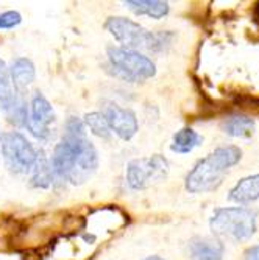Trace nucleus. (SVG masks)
Segmentation results:
<instances>
[{
  "instance_id": "1",
  "label": "nucleus",
  "mask_w": 259,
  "mask_h": 260,
  "mask_svg": "<svg viewBox=\"0 0 259 260\" xmlns=\"http://www.w3.org/2000/svg\"><path fill=\"white\" fill-rule=\"evenodd\" d=\"M55 182L80 185L99 167V153L86 136L81 119L70 115L64 123V134L50 156Z\"/></svg>"
},
{
  "instance_id": "2",
  "label": "nucleus",
  "mask_w": 259,
  "mask_h": 260,
  "mask_svg": "<svg viewBox=\"0 0 259 260\" xmlns=\"http://www.w3.org/2000/svg\"><path fill=\"white\" fill-rule=\"evenodd\" d=\"M242 150L236 145H225L216 148L206 157L200 159L191 172L186 175L184 187L189 193L214 192L222 185L228 170L239 164Z\"/></svg>"
},
{
  "instance_id": "3",
  "label": "nucleus",
  "mask_w": 259,
  "mask_h": 260,
  "mask_svg": "<svg viewBox=\"0 0 259 260\" xmlns=\"http://www.w3.org/2000/svg\"><path fill=\"white\" fill-rule=\"evenodd\" d=\"M211 232L216 239L248 242L257 231V210L250 207H219L209 218Z\"/></svg>"
},
{
  "instance_id": "4",
  "label": "nucleus",
  "mask_w": 259,
  "mask_h": 260,
  "mask_svg": "<svg viewBox=\"0 0 259 260\" xmlns=\"http://www.w3.org/2000/svg\"><path fill=\"white\" fill-rule=\"evenodd\" d=\"M106 55L112 74L124 81L142 83L156 75L155 62L139 50H128L117 45H111L108 47Z\"/></svg>"
},
{
  "instance_id": "5",
  "label": "nucleus",
  "mask_w": 259,
  "mask_h": 260,
  "mask_svg": "<svg viewBox=\"0 0 259 260\" xmlns=\"http://www.w3.org/2000/svg\"><path fill=\"white\" fill-rule=\"evenodd\" d=\"M0 154L7 167L16 175L30 173L38 159V150L20 131H7L0 134Z\"/></svg>"
},
{
  "instance_id": "6",
  "label": "nucleus",
  "mask_w": 259,
  "mask_h": 260,
  "mask_svg": "<svg viewBox=\"0 0 259 260\" xmlns=\"http://www.w3.org/2000/svg\"><path fill=\"white\" fill-rule=\"evenodd\" d=\"M169 172V160L161 154H153L150 157L130 160L127 165L125 179L131 190H146L153 184L166 179Z\"/></svg>"
},
{
  "instance_id": "7",
  "label": "nucleus",
  "mask_w": 259,
  "mask_h": 260,
  "mask_svg": "<svg viewBox=\"0 0 259 260\" xmlns=\"http://www.w3.org/2000/svg\"><path fill=\"white\" fill-rule=\"evenodd\" d=\"M105 28L121 44L122 49H128V50L144 49L146 50L150 31L146 30L140 23L134 22L133 19L122 17V16H111L105 22Z\"/></svg>"
},
{
  "instance_id": "8",
  "label": "nucleus",
  "mask_w": 259,
  "mask_h": 260,
  "mask_svg": "<svg viewBox=\"0 0 259 260\" xmlns=\"http://www.w3.org/2000/svg\"><path fill=\"white\" fill-rule=\"evenodd\" d=\"M56 120V114L52 106V103L44 97V93L39 90H35L30 99L28 106V120H27V129L33 137L38 140H49L53 134L52 125Z\"/></svg>"
},
{
  "instance_id": "9",
  "label": "nucleus",
  "mask_w": 259,
  "mask_h": 260,
  "mask_svg": "<svg viewBox=\"0 0 259 260\" xmlns=\"http://www.w3.org/2000/svg\"><path fill=\"white\" fill-rule=\"evenodd\" d=\"M102 114L108 122L111 133H114L122 140H131L139 131L137 115L130 108H122L112 102L106 103Z\"/></svg>"
},
{
  "instance_id": "10",
  "label": "nucleus",
  "mask_w": 259,
  "mask_h": 260,
  "mask_svg": "<svg viewBox=\"0 0 259 260\" xmlns=\"http://www.w3.org/2000/svg\"><path fill=\"white\" fill-rule=\"evenodd\" d=\"M187 249L192 260H223L225 255V245L216 237H194Z\"/></svg>"
},
{
  "instance_id": "11",
  "label": "nucleus",
  "mask_w": 259,
  "mask_h": 260,
  "mask_svg": "<svg viewBox=\"0 0 259 260\" xmlns=\"http://www.w3.org/2000/svg\"><path fill=\"white\" fill-rule=\"evenodd\" d=\"M10 80L17 93H23L36 77V69L32 59L28 58H16L8 67Z\"/></svg>"
},
{
  "instance_id": "12",
  "label": "nucleus",
  "mask_w": 259,
  "mask_h": 260,
  "mask_svg": "<svg viewBox=\"0 0 259 260\" xmlns=\"http://www.w3.org/2000/svg\"><path fill=\"white\" fill-rule=\"evenodd\" d=\"M229 201L238 204H248L259 200V173L245 176L236 182L229 190Z\"/></svg>"
},
{
  "instance_id": "13",
  "label": "nucleus",
  "mask_w": 259,
  "mask_h": 260,
  "mask_svg": "<svg viewBox=\"0 0 259 260\" xmlns=\"http://www.w3.org/2000/svg\"><path fill=\"white\" fill-rule=\"evenodd\" d=\"M124 5L136 16H147L150 19H162L170 11L169 2L164 0H125Z\"/></svg>"
},
{
  "instance_id": "14",
  "label": "nucleus",
  "mask_w": 259,
  "mask_h": 260,
  "mask_svg": "<svg viewBox=\"0 0 259 260\" xmlns=\"http://www.w3.org/2000/svg\"><path fill=\"white\" fill-rule=\"evenodd\" d=\"M30 184L35 188H50L55 184V175L50 165V157L45 156L44 151H38V159L30 172Z\"/></svg>"
},
{
  "instance_id": "15",
  "label": "nucleus",
  "mask_w": 259,
  "mask_h": 260,
  "mask_svg": "<svg viewBox=\"0 0 259 260\" xmlns=\"http://www.w3.org/2000/svg\"><path fill=\"white\" fill-rule=\"evenodd\" d=\"M202 142H203V137L195 129L186 126L174 134L170 150L177 154H187L194 151L197 147H200Z\"/></svg>"
},
{
  "instance_id": "16",
  "label": "nucleus",
  "mask_w": 259,
  "mask_h": 260,
  "mask_svg": "<svg viewBox=\"0 0 259 260\" xmlns=\"http://www.w3.org/2000/svg\"><path fill=\"white\" fill-rule=\"evenodd\" d=\"M222 128L231 137L248 139L256 133V122L248 115H231L222 123Z\"/></svg>"
},
{
  "instance_id": "17",
  "label": "nucleus",
  "mask_w": 259,
  "mask_h": 260,
  "mask_svg": "<svg viewBox=\"0 0 259 260\" xmlns=\"http://www.w3.org/2000/svg\"><path fill=\"white\" fill-rule=\"evenodd\" d=\"M16 97H17V92L14 90L11 84L8 66L5 61L0 59V109L7 112L13 106Z\"/></svg>"
},
{
  "instance_id": "18",
  "label": "nucleus",
  "mask_w": 259,
  "mask_h": 260,
  "mask_svg": "<svg viewBox=\"0 0 259 260\" xmlns=\"http://www.w3.org/2000/svg\"><path fill=\"white\" fill-rule=\"evenodd\" d=\"M83 123H84V128H88L94 136H97L100 139H109L111 137V129L108 126V122L100 111L88 112L83 119Z\"/></svg>"
},
{
  "instance_id": "19",
  "label": "nucleus",
  "mask_w": 259,
  "mask_h": 260,
  "mask_svg": "<svg viewBox=\"0 0 259 260\" xmlns=\"http://www.w3.org/2000/svg\"><path fill=\"white\" fill-rule=\"evenodd\" d=\"M8 122L17 128H25L28 120V106L23 99V93H17V97L13 103V106L7 111Z\"/></svg>"
},
{
  "instance_id": "20",
  "label": "nucleus",
  "mask_w": 259,
  "mask_h": 260,
  "mask_svg": "<svg viewBox=\"0 0 259 260\" xmlns=\"http://www.w3.org/2000/svg\"><path fill=\"white\" fill-rule=\"evenodd\" d=\"M174 39H175V35L172 31H158V33L150 31L146 50L150 53H164L170 49Z\"/></svg>"
},
{
  "instance_id": "21",
  "label": "nucleus",
  "mask_w": 259,
  "mask_h": 260,
  "mask_svg": "<svg viewBox=\"0 0 259 260\" xmlns=\"http://www.w3.org/2000/svg\"><path fill=\"white\" fill-rule=\"evenodd\" d=\"M22 22V14L19 11L10 10L0 14V30H13Z\"/></svg>"
},
{
  "instance_id": "22",
  "label": "nucleus",
  "mask_w": 259,
  "mask_h": 260,
  "mask_svg": "<svg viewBox=\"0 0 259 260\" xmlns=\"http://www.w3.org/2000/svg\"><path fill=\"white\" fill-rule=\"evenodd\" d=\"M244 258H245V260H259V245L250 246V248L244 252Z\"/></svg>"
},
{
  "instance_id": "23",
  "label": "nucleus",
  "mask_w": 259,
  "mask_h": 260,
  "mask_svg": "<svg viewBox=\"0 0 259 260\" xmlns=\"http://www.w3.org/2000/svg\"><path fill=\"white\" fill-rule=\"evenodd\" d=\"M253 20H254V23H257V25H259V2H257V4H256V7H254Z\"/></svg>"
},
{
  "instance_id": "24",
  "label": "nucleus",
  "mask_w": 259,
  "mask_h": 260,
  "mask_svg": "<svg viewBox=\"0 0 259 260\" xmlns=\"http://www.w3.org/2000/svg\"><path fill=\"white\" fill-rule=\"evenodd\" d=\"M144 260H166V258H162V257H159V255H149V257H146Z\"/></svg>"
}]
</instances>
